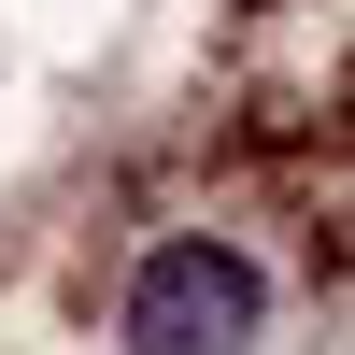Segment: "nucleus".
I'll list each match as a JSON object with an SVG mask.
<instances>
[{"instance_id": "obj_1", "label": "nucleus", "mask_w": 355, "mask_h": 355, "mask_svg": "<svg viewBox=\"0 0 355 355\" xmlns=\"http://www.w3.org/2000/svg\"><path fill=\"white\" fill-rule=\"evenodd\" d=\"M128 355H256V270L227 242H171L128 284Z\"/></svg>"}]
</instances>
